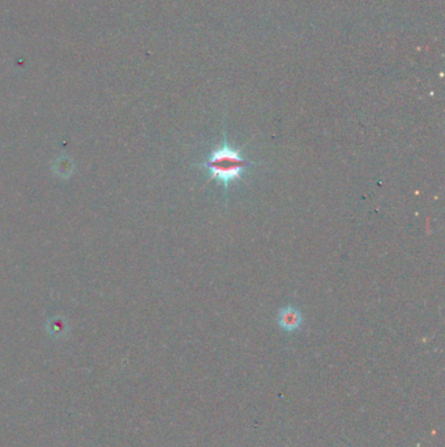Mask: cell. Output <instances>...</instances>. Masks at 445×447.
<instances>
[{"mask_svg": "<svg viewBox=\"0 0 445 447\" xmlns=\"http://www.w3.org/2000/svg\"><path fill=\"white\" fill-rule=\"evenodd\" d=\"M257 164L244 156L242 148H235L230 144L224 129L221 144L213 148L205 161L196 164V167L208 173V180H216L222 187L225 200H228L230 186L243 180L244 173Z\"/></svg>", "mask_w": 445, "mask_h": 447, "instance_id": "6da1fadb", "label": "cell"}, {"mask_svg": "<svg viewBox=\"0 0 445 447\" xmlns=\"http://www.w3.org/2000/svg\"><path fill=\"white\" fill-rule=\"evenodd\" d=\"M277 323L283 333H296L301 330L303 324V315L301 310L296 307H282L277 315Z\"/></svg>", "mask_w": 445, "mask_h": 447, "instance_id": "7a4b0ae2", "label": "cell"}]
</instances>
